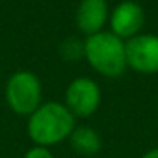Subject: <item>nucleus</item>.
<instances>
[{
  "label": "nucleus",
  "mask_w": 158,
  "mask_h": 158,
  "mask_svg": "<svg viewBox=\"0 0 158 158\" xmlns=\"http://www.w3.org/2000/svg\"><path fill=\"white\" fill-rule=\"evenodd\" d=\"M141 158H158V148H151V150H148Z\"/></svg>",
  "instance_id": "obj_11"
},
{
  "label": "nucleus",
  "mask_w": 158,
  "mask_h": 158,
  "mask_svg": "<svg viewBox=\"0 0 158 158\" xmlns=\"http://www.w3.org/2000/svg\"><path fill=\"white\" fill-rule=\"evenodd\" d=\"M107 21L106 0H82L77 9V26L87 36L102 31Z\"/></svg>",
  "instance_id": "obj_7"
},
{
  "label": "nucleus",
  "mask_w": 158,
  "mask_h": 158,
  "mask_svg": "<svg viewBox=\"0 0 158 158\" xmlns=\"http://www.w3.org/2000/svg\"><path fill=\"white\" fill-rule=\"evenodd\" d=\"M5 100L14 114L29 117L43 104V83L39 77L29 70L12 73L5 85Z\"/></svg>",
  "instance_id": "obj_3"
},
{
  "label": "nucleus",
  "mask_w": 158,
  "mask_h": 158,
  "mask_svg": "<svg viewBox=\"0 0 158 158\" xmlns=\"http://www.w3.org/2000/svg\"><path fill=\"white\" fill-rule=\"evenodd\" d=\"M126 63L143 75L158 73V36L138 34L126 41Z\"/></svg>",
  "instance_id": "obj_5"
},
{
  "label": "nucleus",
  "mask_w": 158,
  "mask_h": 158,
  "mask_svg": "<svg viewBox=\"0 0 158 158\" xmlns=\"http://www.w3.org/2000/svg\"><path fill=\"white\" fill-rule=\"evenodd\" d=\"M102 92L99 83L89 77H78L68 83L63 104L75 116V119H87L97 112Z\"/></svg>",
  "instance_id": "obj_4"
},
{
  "label": "nucleus",
  "mask_w": 158,
  "mask_h": 158,
  "mask_svg": "<svg viewBox=\"0 0 158 158\" xmlns=\"http://www.w3.org/2000/svg\"><path fill=\"white\" fill-rule=\"evenodd\" d=\"M70 146L80 156H94L102 148V138L90 126H75L68 138Z\"/></svg>",
  "instance_id": "obj_8"
},
{
  "label": "nucleus",
  "mask_w": 158,
  "mask_h": 158,
  "mask_svg": "<svg viewBox=\"0 0 158 158\" xmlns=\"http://www.w3.org/2000/svg\"><path fill=\"white\" fill-rule=\"evenodd\" d=\"M60 55L65 61H78L80 58H85V46L83 41L77 38H68L60 46Z\"/></svg>",
  "instance_id": "obj_9"
},
{
  "label": "nucleus",
  "mask_w": 158,
  "mask_h": 158,
  "mask_svg": "<svg viewBox=\"0 0 158 158\" xmlns=\"http://www.w3.org/2000/svg\"><path fill=\"white\" fill-rule=\"evenodd\" d=\"M77 119L63 102H43L27 117V136L36 146L51 148L70 138Z\"/></svg>",
  "instance_id": "obj_1"
},
{
  "label": "nucleus",
  "mask_w": 158,
  "mask_h": 158,
  "mask_svg": "<svg viewBox=\"0 0 158 158\" xmlns=\"http://www.w3.org/2000/svg\"><path fill=\"white\" fill-rule=\"evenodd\" d=\"M144 14L143 9L136 2H121L110 14V32L116 34L117 38H134L138 36L139 29L143 27Z\"/></svg>",
  "instance_id": "obj_6"
},
{
  "label": "nucleus",
  "mask_w": 158,
  "mask_h": 158,
  "mask_svg": "<svg viewBox=\"0 0 158 158\" xmlns=\"http://www.w3.org/2000/svg\"><path fill=\"white\" fill-rule=\"evenodd\" d=\"M85 60L89 65L107 78H116L127 68L126 43L110 31H100L83 41Z\"/></svg>",
  "instance_id": "obj_2"
},
{
  "label": "nucleus",
  "mask_w": 158,
  "mask_h": 158,
  "mask_svg": "<svg viewBox=\"0 0 158 158\" xmlns=\"http://www.w3.org/2000/svg\"><path fill=\"white\" fill-rule=\"evenodd\" d=\"M24 158H55V155L51 153L49 148L44 146H31L27 151L24 153Z\"/></svg>",
  "instance_id": "obj_10"
}]
</instances>
